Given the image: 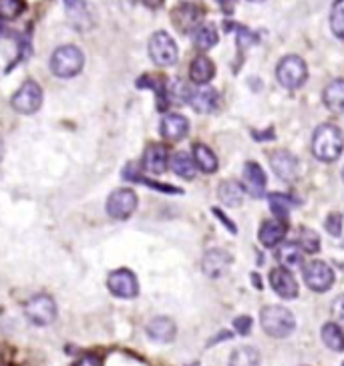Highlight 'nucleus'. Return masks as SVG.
<instances>
[{
	"mask_svg": "<svg viewBox=\"0 0 344 366\" xmlns=\"http://www.w3.org/2000/svg\"><path fill=\"white\" fill-rule=\"evenodd\" d=\"M214 75H216L214 62L210 61L208 57H204V55L195 57L193 62H191V66H189V77H191V81L195 85H208L214 79Z\"/></svg>",
	"mask_w": 344,
	"mask_h": 366,
	"instance_id": "20",
	"label": "nucleus"
},
{
	"mask_svg": "<svg viewBox=\"0 0 344 366\" xmlns=\"http://www.w3.org/2000/svg\"><path fill=\"white\" fill-rule=\"evenodd\" d=\"M85 64V55L81 49L73 47V45H64L59 47L53 57H51V71L55 77L59 79H73L83 71Z\"/></svg>",
	"mask_w": 344,
	"mask_h": 366,
	"instance_id": "2",
	"label": "nucleus"
},
{
	"mask_svg": "<svg viewBox=\"0 0 344 366\" xmlns=\"http://www.w3.org/2000/svg\"><path fill=\"white\" fill-rule=\"evenodd\" d=\"M12 109L21 115H32L42 105V89L34 83L27 81L19 91L12 95Z\"/></svg>",
	"mask_w": 344,
	"mask_h": 366,
	"instance_id": "8",
	"label": "nucleus"
},
{
	"mask_svg": "<svg viewBox=\"0 0 344 366\" xmlns=\"http://www.w3.org/2000/svg\"><path fill=\"white\" fill-rule=\"evenodd\" d=\"M343 366H344V365H343Z\"/></svg>",
	"mask_w": 344,
	"mask_h": 366,
	"instance_id": "48",
	"label": "nucleus"
},
{
	"mask_svg": "<svg viewBox=\"0 0 344 366\" xmlns=\"http://www.w3.org/2000/svg\"><path fill=\"white\" fill-rule=\"evenodd\" d=\"M244 182L246 187L254 197H262L264 191H266V173L264 169L258 165V163H246V169H244Z\"/></svg>",
	"mask_w": 344,
	"mask_h": 366,
	"instance_id": "21",
	"label": "nucleus"
},
{
	"mask_svg": "<svg viewBox=\"0 0 344 366\" xmlns=\"http://www.w3.org/2000/svg\"><path fill=\"white\" fill-rule=\"evenodd\" d=\"M4 157V141L0 139V159Z\"/></svg>",
	"mask_w": 344,
	"mask_h": 366,
	"instance_id": "43",
	"label": "nucleus"
},
{
	"mask_svg": "<svg viewBox=\"0 0 344 366\" xmlns=\"http://www.w3.org/2000/svg\"><path fill=\"white\" fill-rule=\"evenodd\" d=\"M302 260H304V249L296 242H286V244L280 245V249H278V262L282 264V268L296 270V268L304 266Z\"/></svg>",
	"mask_w": 344,
	"mask_h": 366,
	"instance_id": "22",
	"label": "nucleus"
},
{
	"mask_svg": "<svg viewBox=\"0 0 344 366\" xmlns=\"http://www.w3.org/2000/svg\"><path fill=\"white\" fill-rule=\"evenodd\" d=\"M193 163L204 173H214L218 169V157H216V153L212 151L208 145H201V143H197L193 147Z\"/></svg>",
	"mask_w": 344,
	"mask_h": 366,
	"instance_id": "26",
	"label": "nucleus"
},
{
	"mask_svg": "<svg viewBox=\"0 0 344 366\" xmlns=\"http://www.w3.org/2000/svg\"><path fill=\"white\" fill-rule=\"evenodd\" d=\"M284 236H286V225L278 219H268L260 228V242L266 247L278 245L284 240Z\"/></svg>",
	"mask_w": 344,
	"mask_h": 366,
	"instance_id": "23",
	"label": "nucleus"
},
{
	"mask_svg": "<svg viewBox=\"0 0 344 366\" xmlns=\"http://www.w3.org/2000/svg\"><path fill=\"white\" fill-rule=\"evenodd\" d=\"M165 95H167V101H175V103H188L191 89L184 81H171L167 87H165Z\"/></svg>",
	"mask_w": 344,
	"mask_h": 366,
	"instance_id": "32",
	"label": "nucleus"
},
{
	"mask_svg": "<svg viewBox=\"0 0 344 366\" xmlns=\"http://www.w3.org/2000/svg\"><path fill=\"white\" fill-rule=\"evenodd\" d=\"M139 2H143V4L149 6V8H159V6L163 4V0H139Z\"/></svg>",
	"mask_w": 344,
	"mask_h": 366,
	"instance_id": "42",
	"label": "nucleus"
},
{
	"mask_svg": "<svg viewBox=\"0 0 344 366\" xmlns=\"http://www.w3.org/2000/svg\"><path fill=\"white\" fill-rule=\"evenodd\" d=\"M189 131V121L184 115L177 113H169L163 117L161 121V135L169 141H180L188 135Z\"/></svg>",
	"mask_w": 344,
	"mask_h": 366,
	"instance_id": "18",
	"label": "nucleus"
},
{
	"mask_svg": "<svg viewBox=\"0 0 344 366\" xmlns=\"http://www.w3.org/2000/svg\"><path fill=\"white\" fill-rule=\"evenodd\" d=\"M344 149V135L341 127L326 123L314 131L312 153L320 161H336Z\"/></svg>",
	"mask_w": 344,
	"mask_h": 366,
	"instance_id": "1",
	"label": "nucleus"
},
{
	"mask_svg": "<svg viewBox=\"0 0 344 366\" xmlns=\"http://www.w3.org/2000/svg\"><path fill=\"white\" fill-rule=\"evenodd\" d=\"M250 2H264V0H250Z\"/></svg>",
	"mask_w": 344,
	"mask_h": 366,
	"instance_id": "44",
	"label": "nucleus"
},
{
	"mask_svg": "<svg viewBox=\"0 0 344 366\" xmlns=\"http://www.w3.org/2000/svg\"><path fill=\"white\" fill-rule=\"evenodd\" d=\"M64 8L71 25L77 31H89L93 27V14L85 0H64Z\"/></svg>",
	"mask_w": 344,
	"mask_h": 366,
	"instance_id": "14",
	"label": "nucleus"
},
{
	"mask_svg": "<svg viewBox=\"0 0 344 366\" xmlns=\"http://www.w3.org/2000/svg\"><path fill=\"white\" fill-rule=\"evenodd\" d=\"M171 19H173V25H175L180 31L191 32V31H195V29L201 25L204 10H201L197 4L184 2V4H180V6L171 12Z\"/></svg>",
	"mask_w": 344,
	"mask_h": 366,
	"instance_id": "11",
	"label": "nucleus"
},
{
	"mask_svg": "<svg viewBox=\"0 0 344 366\" xmlns=\"http://www.w3.org/2000/svg\"><path fill=\"white\" fill-rule=\"evenodd\" d=\"M193 45L199 51H210L212 47L218 45V31L214 25H199L193 31Z\"/></svg>",
	"mask_w": 344,
	"mask_h": 366,
	"instance_id": "27",
	"label": "nucleus"
},
{
	"mask_svg": "<svg viewBox=\"0 0 344 366\" xmlns=\"http://www.w3.org/2000/svg\"><path fill=\"white\" fill-rule=\"evenodd\" d=\"M330 29H332V32L341 40H344V8H339V10L332 12V16H330Z\"/></svg>",
	"mask_w": 344,
	"mask_h": 366,
	"instance_id": "35",
	"label": "nucleus"
},
{
	"mask_svg": "<svg viewBox=\"0 0 344 366\" xmlns=\"http://www.w3.org/2000/svg\"><path fill=\"white\" fill-rule=\"evenodd\" d=\"M270 284L274 288V292L282 296L284 300H292L298 296V282L294 280V276L286 268H274L270 272Z\"/></svg>",
	"mask_w": 344,
	"mask_h": 366,
	"instance_id": "13",
	"label": "nucleus"
},
{
	"mask_svg": "<svg viewBox=\"0 0 344 366\" xmlns=\"http://www.w3.org/2000/svg\"><path fill=\"white\" fill-rule=\"evenodd\" d=\"M232 266V256L225 252V249H210L206 256H204V262H201V268H204V274L212 280H218L221 276L225 274Z\"/></svg>",
	"mask_w": 344,
	"mask_h": 366,
	"instance_id": "12",
	"label": "nucleus"
},
{
	"mask_svg": "<svg viewBox=\"0 0 344 366\" xmlns=\"http://www.w3.org/2000/svg\"><path fill=\"white\" fill-rule=\"evenodd\" d=\"M167 161H169L167 149H165L163 145L153 143V145H149V147L145 149V155H143V169L149 171V173H153V175H159V173L165 171Z\"/></svg>",
	"mask_w": 344,
	"mask_h": 366,
	"instance_id": "19",
	"label": "nucleus"
},
{
	"mask_svg": "<svg viewBox=\"0 0 344 366\" xmlns=\"http://www.w3.org/2000/svg\"><path fill=\"white\" fill-rule=\"evenodd\" d=\"M343 180H344V169H343Z\"/></svg>",
	"mask_w": 344,
	"mask_h": 366,
	"instance_id": "45",
	"label": "nucleus"
},
{
	"mask_svg": "<svg viewBox=\"0 0 344 366\" xmlns=\"http://www.w3.org/2000/svg\"><path fill=\"white\" fill-rule=\"evenodd\" d=\"M191 366H197V365H191Z\"/></svg>",
	"mask_w": 344,
	"mask_h": 366,
	"instance_id": "46",
	"label": "nucleus"
},
{
	"mask_svg": "<svg viewBox=\"0 0 344 366\" xmlns=\"http://www.w3.org/2000/svg\"><path fill=\"white\" fill-rule=\"evenodd\" d=\"M188 103L197 111V113H212V111L218 109L219 95L214 87L199 85L195 91H191Z\"/></svg>",
	"mask_w": 344,
	"mask_h": 366,
	"instance_id": "15",
	"label": "nucleus"
},
{
	"mask_svg": "<svg viewBox=\"0 0 344 366\" xmlns=\"http://www.w3.org/2000/svg\"><path fill=\"white\" fill-rule=\"evenodd\" d=\"M219 6H221V10L225 12V14H232L234 12V8H236V0H218Z\"/></svg>",
	"mask_w": 344,
	"mask_h": 366,
	"instance_id": "40",
	"label": "nucleus"
},
{
	"mask_svg": "<svg viewBox=\"0 0 344 366\" xmlns=\"http://www.w3.org/2000/svg\"><path fill=\"white\" fill-rule=\"evenodd\" d=\"M177 45L167 32L159 31L149 38V57L159 66H171L177 62Z\"/></svg>",
	"mask_w": 344,
	"mask_h": 366,
	"instance_id": "5",
	"label": "nucleus"
},
{
	"mask_svg": "<svg viewBox=\"0 0 344 366\" xmlns=\"http://www.w3.org/2000/svg\"><path fill=\"white\" fill-rule=\"evenodd\" d=\"M107 286H109V290L115 294V296H119V298H135L137 294H139V282H137V278L135 274L131 272V270H115L113 274L109 276V282H107Z\"/></svg>",
	"mask_w": 344,
	"mask_h": 366,
	"instance_id": "10",
	"label": "nucleus"
},
{
	"mask_svg": "<svg viewBox=\"0 0 344 366\" xmlns=\"http://www.w3.org/2000/svg\"><path fill=\"white\" fill-rule=\"evenodd\" d=\"M343 215L341 214H330L326 217V230H328V234H332V236H341V232H343Z\"/></svg>",
	"mask_w": 344,
	"mask_h": 366,
	"instance_id": "36",
	"label": "nucleus"
},
{
	"mask_svg": "<svg viewBox=\"0 0 344 366\" xmlns=\"http://www.w3.org/2000/svg\"><path fill=\"white\" fill-rule=\"evenodd\" d=\"M308 77V66L304 59H300L298 55H288L284 57L278 66H276V79L282 87L286 89H298L304 85Z\"/></svg>",
	"mask_w": 344,
	"mask_h": 366,
	"instance_id": "4",
	"label": "nucleus"
},
{
	"mask_svg": "<svg viewBox=\"0 0 344 366\" xmlns=\"http://www.w3.org/2000/svg\"><path fill=\"white\" fill-rule=\"evenodd\" d=\"M270 208H272V212L274 215H278V217H288V212H290V208H292V202H290V197H286V195H280V193H270Z\"/></svg>",
	"mask_w": 344,
	"mask_h": 366,
	"instance_id": "34",
	"label": "nucleus"
},
{
	"mask_svg": "<svg viewBox=\"0 0 344 366\" xmlns=\"http://www.w3.org/2000/svg\"><path fill=\"white\" fill-rule=\"evenodd\" d=\"M324 105L332 113H344V79H334L324 89Z\"/></svg>",
	"mask_w": 344,
	"mask_h": 366,
	"instance_id": "24",
	"label": "nucleus"
},
{
	"mask_svg": "<svg viewBox=\"0 0 344 366\" xmlns=\"http://www.w3.org/2000/svg\"><path fill=\"white\" fill-rule=\"evenodd\" d=\"M27 4L25 0H0V19L14 21L25 12Z\"/></svg>",
	"mask_w": 344,
	"mask_h": 366,
	"instance_id": "31",
	"label": "nucleus"
},
{
	"mask_svg": "<svg viewBox=\"0 0 344 366\" xmlns=\"http://www.w3.org/2000/svg\"><path fill=\"white\" fill-rule=\"evenodd\" d=\"M75 366H103V361L97 354H85L75 363Z\"/></svg>",
	"mask_w": 344,
	"mask_h": 366,
	"instance_id": "39",
	"label": "nucleus"
},
{
	"mask_svg": "<svg viewBox=\"0 0 344 366\" xmlns=\"http://www.w3.org/2000/svg\"><path fill=\"white\" fill-rule=\"evenodd\" d=\"M219 202L228 208H238L244 202V187L238 182H223L218 189Z\"/></svg>",
	"mask_w": 344,
	"mask_h": 366,
	"instance_id": "25",
	"label": "nucleus"
},
{
	"mask_svg": "<svg viewBox=\"0 0 344 366\" xmlns=\"http://www.w3.org/2000/svg\"><path fill=\"white\" fill-rule=\"evenodd\" d=\"M0 29H2V27H0Z\"/></svg>",
	"mask_w": 344,
	"mask_h": 366,
	"instance_id": "47",
	"label": "nucleus"
},
{
	"mask_svg": "<svg viewBox=\"0 0 344 366\" xmlns=\"http://www.w3.org/2000/svg\"><path fill=\"white\" fill-rule=\"evenodd\" d=\"M175 334H177L175 322L167 316H157L147 324V336L156 342H161V344L173 342Z\"/></svg>",
	"mask_w": 344,
	"mask_h": 366,
	"instance_id": "17",
	"label": "nucleus"
},
{
	"mask_svg": "<svg viewBox=\"0 0 344 366\" xmlns=\"http://www.w3.org/2000/svg\"><path fill=\"white\" fill-rule=\"evenodd\" d=\"M302 274L306 280V286L314 290V292H326L332 288L334 284V272L332 268L322 262V260H312V262H306L302 266Z\"/></svg>",
	"mask_w": 344,
	"mask_h": 366,
	"instance_id": "7",
	"label": "nucleus"
},
{
	"mask_svg": "<svg viewBox=\"0 0 344 366\" xmlns=\"http://www.w3.org/2000/svg\"><path fill=\"white\" fill-rule=\"evenodd\" d=\"M234 328H236V332L242 336L250 334L251 330V318L250 316H238L236 320H234Z\"/></svg>",
	"mask_w": 344,
	"mask_h": 366,
	"instance_id": "37",
	"label": "nucleus"
},
{
	"mask_svg": "<svg viewBox=\"0 0 344 366\" xmlns=\"http://www.w3.org/2000/svg\"><path fill=\"white\" fill-rule=\"evenodd\" d=\"M137 210V193L133 189H115L109 195L107 202V214L115 219H127L129 215H133V212Z\"/></svg>",
	"mask_w": 344,
	"mask_h": 366,
	"instance_id": "9",
	"label": "nucleus"
},
{
	"mask_svg": "<svg viewBox=\"0 0 344 366\" xmlns=\"http://www.w3.org/2000/svg\"><path fill=\"white\" fill-rule=\"evenodd\" d=\"M322 342H324L330 350H334V352H343L344 350L343 328H341L336 322H328V324H324V328H322Z\"/></svg>",
	"mask_w": 344,
	"mask_h": 366,
	"instance_id": "28",
	"label": "nucleus"
},
{
	"mask_svg": "<svg viewBox=\"0 0 344 366\" xmlns=\"http://www.w3.org/2000/svg\"><path fill=\"white\" fill-rule=\"evenodd\" d=\"M171 169H173L175 175H180V178H184V180L195 178V163H193V159L189 157L188 153H175V155L171 157Z\"/></svg>",
	"mask_w": 344,
	"mask_h": 366,
	"instance_id": "30",
	"label": "nucleus"
},
{
	"mask_svg": "<svg viewBox=\"0 0 344 366\" xmlns=\"http://www.w3.org/2000/svg\"><path fill=\"white\" fill-rule=\"evenodd\" d=\"M260 322L264 332L272 338H286L296 328V320L292 312L282 306H266L260 314Z\"/></svg>",
	"mask_w": 344,
	"mask_h": 366,
	"instance_id": "3",
	"label": "nucleus"
},
{
	"mask_svg": "<svg viewBox=\"0 0 344 366\" xmlns=\"http://www.w3.org/2000/svg\"><path fill=\"white\" fill-rule=\"evenodd\" d=\"M332 314H334L336 322L344 324V296H339V298L332 302Z\"/></svg>",
	"mask_w": 344,
	"mask_h": 366,
	"instance_id": "38",
	"label": "nucleus"
},
{
	"mask_svg": "<svg viewBox=\"0 0 344 366\" xmlns=\"http://www.w3.org/2000/svg\"><path fill=\"white\" fill-rule=\"evenodd\" d=\"M270 165L274 169V173L284 180V182H292L298 175V159L290 151H276L270 157Z\"/></svg>",
	"mask_w": 344,
	"mask_h": 366,
	"instance_id": "16",
	"label": "nucleus"
},
{
	"mask_svg": "<svg viewBox=\"0 0 344 366\" xmlns=\"http://www.w3.org/2000/svg\"><path fill=\"white\" fill-rule=\"evenodd\" d=\"M27 318L36 326H49L57 318V304L51 296L47 294H36L25 306Z\"/></svg>",
	"mask_w": 344,
	"mask_h": 366,
	"instance_id": "6",
	"label": "nucleus"
},
{
	"mask_svg": "<svg viewBox=\"0 0 344 366\" xmlns=\"http://www.w3.org/2000/svg\"><path fill=\"white\" fill-rule=\"evenodd\" d=\"M214 214H216V217H219V219H221V221H223V223H225V225H228V228L232 230V234H236V225H234V223H232V221H230V219H228L225 215L221 214L219 210H214Z\"/></svg>",
	"mask_w": 344,
	"mask_h": 366,
	"instance_id": "41",
	"label": "nucleus"
},
{
	"mask_svg": "<svg viewBox=\"0 0 344 366\" xmlns=\"http://www.w3.org/2000/svg\"><path fill=\"white\" fill-rule=\"evenodd\" d=\"M296 244L300 245L304 252H318V249H320V238H318V234H314L312 230L300 228V232H298V242H296Z\"/></svg>",
	"mask_w": 344,
	"mask_h": 366,
	"instance_id": "33",
	"label": "nucleus"
},
{
	"mask_svg": "<svg viewBox=\"0 0 344 366\" xmlns=\"http://www.w3.org/2000/svg\"><path fill=\"white\" fill-rule=\"evenodd\" d=\"M260 352L251 346H240L232 352L230 366H260Z\"/></svg>",
	"mask_w": 344,
	"mask_h": 366,
	"instance_id": "29",
	"label": "nucleus"
}]
</instances>
